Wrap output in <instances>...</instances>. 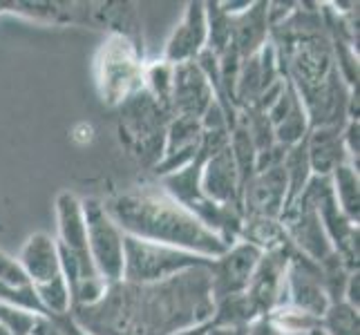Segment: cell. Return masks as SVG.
<instances>
[{"mask_svg":"<svg viewBox=\"0 0 360 335\" xmlns=\"http://www.w3.org/2000/svg\"><path fill=\"white\" fill-rule=\"evenodd\" d=\"M92 335H172L213 317L208 266L159 284H110L101 302L70 313Z\"/></svg>","mask_w":360,"mask_h":335,"instance_id":"6da1fadb","label":"cell"},{"mask_svg":"<svg viewBox=\"0 0 360 335\" xmlns=\"http://www.w3.org/2000/svg\"><path fill=\"white\" fill-rule=\"evenodd\" d=\"M103 206L121 232L130 237L172 246L208 259H217L229 251L217 235L206 230L191 210L177 204L159 185L117 192Z\"/></svg>","mask_w":360,"mask_h":335,"instance_id":"7a4b0ae2","label":"cell"},{"mask_svg":"<svg viewBox=\"0 0 360 335\" xmlns=\"http://www.w3.org/2000/svg\"><path fill=\"white\" fill-rule=\"evenodd\" d=\"M172 119L168 105L159 103L146 90L132 94L119 105V136L126 150L143 166L155 168L164 155L166 130Z\"/></svg>","mask_w":360,"mask_h":335,"instance_id":"3957f363","label":"cell"},{"mask_svg":"<svg viewBox=\"0 0 360 335\" xmlns=\"http://www.w3.org/2000/svg\"><path fill=\"white\" fill-rule=\"evenodd\" d=\"M143 47L126 36L110 34L94 58L96 88L103 103L119 107L143 90Z\"/></svg>","mask_w":360,"mask_h":335,"instance_id":"277c9868","label":"cell"},{"mask_svg":"<svg viewBox=\"0 0 360 335\" xmlns=\"http://www.w3.org/2000/svg\"><path fill=\"white\" fill-rule=\"evenodd\" d=\"M213 259L179 248L123 235V280L128 284H159L186 270L210 266Z\"/></svg>","mask_w":360,"mask_h":335,"instance_id":"5b68a950","label":"cell"},{"mask_svg":"<svg viewBox=\"0 0 360 335\" xmlns=\"http://www.w3.org/2000/svg\"><path fill=\"white\" fill-rule=\"evenodd\" d=\"M85 215V237H88V253L96 268L108 284L123 280V232L105 213L103 202L83 199Z\"/></svg>","mask_w":360,"mask_h":335,"instance_id":"8992f818","label":"cell"},{"mask_svg":"<svg viewBox=\"0 0 360 335\" xmlns=\"http://www.w3.org/2000/svg\"><path fill=\"white\" fill-rule=\"evenodd\" d=\"M262 255L264 253L253 244L238 239L233 246H229V251L224 255L213 259L208 266L213 302L221 300V297L244 295Z\"/></svg>","mask_w":360,"mask_h":335,"instance_id":"52a82bcc","label":"cell"},{"mask_svg":"<svg viewBox=\"0 0 360 335\" xmlns=\"http://www.w3.org/2000/svg\"><path fill=\"white\" fill-rule=\"evenodd\" d=\"M284 304H289L316 320L325 315L331 304L325 284H322L320 266L302 253H297L295 248L291 251L287 277H284Z\"/></svg>","mask_w":360,"mask_h":335,"instance_id":"ba28073f","label":"cell"},{"mask_svg":"<svg viewBox=\"0 0 360 335\" xmlns=\"http://www.w3.org/2000/svg\"><path fill=\"white\" fill-rule=\"evenodd\" d=\"M293 246L280 248V251L264 253L246 289V300L251 304L257 317H266L273 308L284 304V277Z\"/></svg>","mask_w":360,"mask_h":335,"instance_id":"9c48e42d","label":"cell"},{"mask_svg":"<svg viewBox=\"0 0 360 335\" xmlns=\"http://www.w3.org/2000/svg\"><path fill=\"white\" fill-rule=\"evenodd\" d=\"M215 103V92L197 60L172 65L170 112L172 117H188L202 121L206 110Z\"/></svg>","mask_w":360,"mask_h":335,"instance_id":"30bf717a","label":"cell"},{"mask_svg":"<svg viewBox=\"0 0 360 335\" xmlns=\"http://www.w3.org/2000/svg\"><path fill=\"white\" fill-rule=\"evenodd\" d=\"M200 190L208 202L219 206H233L242 210V183L231 145L204 159ZM244 215V213H242Z\"/></svg>","mask_w":360,"mask_h":335,"instance_id":"8fae6325","label":"cell"},{"mask_svg":"<svg viewBox=\"0 0 360 335\" xmlns=\"http://www.w3.org/2000/svg\"><path fill=\"white\" fill-rule=\"evenodd\" d=\"M284 204H287V177L282 166L255 172L242 190L244 217L280 219Z\"/></svg>","mask_w":360,"mask_h":335,"instance_id":"7c38bea8","label":"cell"},{"mask_svg":"<svg viewBox=\"0 0 360 335\" xmlns=\"http://www.w3.org/2000/svg\"><path fill=\"white\" fill-rule=\"evenodd\" d=\"M208 41L206 27V5L204 3H188L184 11V18L172 29L170 39L164 49V60L168 65H181L197 60Z\"/></svg>","mask_w":360,"mask_h":335,"instance_id":"4fadbf2b","label":"cell"},{"mask_svg":"<svg viewBox=\"0 0 360 335\" xmlns=\"http://www.w3.org/2000/svg\"><path fill=\"white\" fill-rule=\"evenodd\" d=\"M342 128L345 123L342 126H322L309 130L304 145L314 177H329L338 166L352 164L342 145Z\"/></svg>","mask_w":360,"mask_h":335,"instance_id":"5bb4252c","label":"cell"},{"mask_svg":"<svg viewBox=\"0 0 360 335\" xmlns=\"http://www.w3.org/2000/svg\"><path fill=\"white\" fill-rule=\"evenodd\" d=\"M18 264L22 272L27 275L30 284H43L52 277L60 275V262H58V244L47 232H34L22 244L18 253Z\"/></svg>","mask_w":360,"mask_h":335,"instance_id":"9a60e30c","label":"cell"},{"mask_svg":"<svg viewBox=\"0 0 360 335\" xmlns=\"http://www.w3.org/2000/svg\"><path fill=\"white\" fill-rule=\"evenodd\" d=\"M233 49L242 58L257 54L269 43L271 25H269V3H251L244 14L233 16Z\"/></svg>","mask_w":360,"mask_h":335,"instance_id":"2e32d148","label":"cell"},{"mask_svg":"<svg viewBox=\"0 0 360 335\" xmlns=\"http://www.w3.org/2000/svg\"><path fill=\"white\" fill-rule=\"evenodd\" d=\"M56 228L58 246L72 253H88V237H85V215L83 199L74 192H60L56 197Z\"/></svg>","mask_w":360,"mask_h":335,"instance_id":"e0dca14e","label":"cell"},{"mask_svg":"<svg viewBox=\"0 0 360 335\" xmlns=\"http://www.w3.org/2000/svg\"><path fill=\"white\" fill-rule=\"evenodd\" d=\"M92 7L94 9H90V14L98 27L108 29L110 34L126 36L132 43L143 47V43L139 41L141 25L139 18H136V9L132 3H96Z\"/></svg>","mask_w":360,"mask_h":335,"instance_id":"ac0fdd59","label":"cell"},{"mask_svg":"<svg viewBox=\"0 0 360 335\" xmlns=\"http://www.w3.org/2000/svg\"><path fill=\"white\" fill-rule=\"evenodd\" d=\"M240 239L253 244L262 253L280 251V248L291 246L280 219H269V217H244Z\"/></svg>","mask_w":360,"mask_h":335,"instance_id":"d6986e66","label":"cell"},{"mask_svg":"<svg viewBox=\"0 0 360 335\" xmlns=\"http://www.w3.org/2000/svg\"><path fill=\"white\" fill-rule=\"evenodd\" d=\"M333 199H336L342 215L358 223V213H360V179H358V166L342 164L329 175Z\"/></svg>","mask_w":360,"mask_h":335,"instance_id":"ffe728a7","label":"cell"},{"mask_svg":"<svg viewBox=\"0 0 360 335\" xmlns=\"http://www.w3.org/2000/svg\"><path fill=\"white\" fill-rule=\"evenodd\" d=\"M282 170H284V177H287V204H284V208H287L300 197V192L307 188L309 179L314 177L311 166H309L304 141L289 147L287 155H284V161H282Z\"/></svg>","mask_w":360,"mask_h":335,"instance_id":"44dd1931","label":"cell"},{"mask_svg":"<svg viewBox=\"0 0 360 335\" xmlns=\"http://www.w3.org/2000/svg\"><path fill=\"white\" fill-rule=\"evenodd\" d=\"M34 293L43 306L45 317H60L72 313V295L63 275H56L43 284H34Z\"/></svg>","mask_w":360,"mask_h":335,"instance_id":"7402d4cb","label":"cell"},{"mask_svg":"<svg viewBox=\"0 0 360 335\" xmlns=\"http://www.w3.org/2000/svg\"><path fill=\"white\" fill-rule=\"evenodd\" d=\"M74 5L72 3H0V9L9 11V14L27 16L32 20H45L63 25L74 20Z\"/></svg>","mask_w":360,"mask_h":335,"instance_id":"603a6c76","label":"cell"},{"mask_svg":"<svg viewBox=\"0 0 360 335\" xmlns=\"http://www.w3.org/2000/svg\"><path fill=\"white\" fill-rule=\"evenodd\" d=\"M322 335H360L358 308L347 302H331L325 315L320 317Z\"/></svg>","mask_w":360,"mask_h":335,"instance_id":"cb8c5ba5","label":"cell"},{"mask_svg":"<svg viewBox=\"0 0 360 335\" xmlns=\"http://www.w3.org/2000/svg\"><path fill=\"white\" fill-rule=\"evenodd\" d=\"M206 5V27H208V41L206 49L215 56L224 54L233 41V25L231 16L221 11L219 3H204Z\"/></svg>","mask_w":360,"mask_h":335,"instance_id":"d4e9b609","label":"cell"},{"mask_svg":"<svg viewBox=\"0 0 360 335\" xmlns=\"http://www.w3.org/2000/svg\"><path fill=\"white\" fill-rule=\"evenodd\" d=\"M170 88H172V65L159 60L143 70V90L153 94L159 103L170 107Z\"/></svg>","mask_w":360,"mask_h":335,"instance_id":"484cf974","label":"cell"},{"mask_svg":"<svg viewBox=\"0 0 360 335\" xmlns=\"http://www.w3.org/2000/svg\"><path fill=\"white\" fill-rule=\"evenodd\" d=\"M0 304L16 306V308H22V311L45 317V311L39 302V297L34 293V287H9V284L0 282Z\"/></svg>","mask_w":360,"mask_h":335,"instance_id":"4316f807","label":"cell"},{"mask_svg":"<svg viewBox=\"0 0 360 335\" xmlns=\"http://www.w3.org/2000/svg\"><path fill=\"white\" fill-rule=\"evenodd\" d=\"M39 317L41 315L22 311V308L0 304V324L7 327L11 331V335H32L34 324H36V320H39Z\"/></svg>","mask_w":360,"mask_h":335,"instance_id":"83f0119b","label":"cell"},{"mask_svg":"<svg viewBox=\"0 0 360 335\" xmlns=\"http://www.w3.org/2000/svg\"><path fill=\"white\" fill-rule=\"evenodd\" d=\"M0 282L9 284V287H32L27 275H25L18 264V259L7 255L5 251H0Z\"/></svg>","mask_w":360,"mask_h":335,"instance_id":"f1b7e54d","label":"cell"},{"mask_svg":"<svg viewBox=\"0 0 360 335\" xmlns=\"http://www.w3.org/2000/svg\"><path fill=\"white\" fill-rule=\"evenodd\" d=\"M49 320L54 322V327L60 331V335H92L90 331H85L70 313L68 315H60V317H49Z\"/></svg>","mask_w":360,"mask_h":335,"instance_id":"f546056e","label":"cell"},{"mask_svg":"<svg viewBox=\"0 0 360 335\" xmlns=\"http://www.w3.org/2000/svg\"><path fill=\"white\" fill-rule=\"evenodd\" d=\"M342 302H347L349 306L358 308L360 306V272H352L349 280L345 284V293H342Z\"/></svg>","mask_w":360,"mask_h":335,"instance_id":"4dcf8cb0","label":"cell"},{"mask_svg":"<svg viewBox=\"0 0 360 335\" xmlns=\"http://www.w3.org/2000/svg\"><path fill=\"white\" fill-rule=\"evenodd\" d=\"M248 335H284V333L273 327L266 317H259L253 322L251 327H248Z\"/></svg>","mask_w":360,"mask_h":335,"instance_id":"1f68e13d","label":"cell"},{"mask_svg":"<svg viewBox=\"0 0 360 335\" xmlns=\"http://www.w3.org/2000/svg\"><path fill=\"white\" fill-rule=\"evenodd\" d=\"M206 335H248V327H213L208 322Z\"/></svg>","mask_w":360,"mask_h":335,"instance_id":"d6a6232c","label":"cell"},{"mask_svg":"<svg viewBox=\"0 0 360 335\" xmlns=\"http://www.w3.org/2000/svg\"><path fill=\"white\" fill-rule=\"evenodd\" d=\"M206 331H208V322H206V324H197V327L181 329V331L172 333V335H206Z\"/></svg>","mask_w":360,"mask_h":335,"instance_id":"836d02e7","label":"cell"},{"mask_svg":"<svg viewBox=\"0 0 360 335\" xmlns=\"http://www.w3.org/2000/svg\"><path fill=\"white\" fill-rule=\"evenodd\" d=\"M0 335H11V331H9L7 327H3V324H0Z\"/></svg>","mask_w":360,"mask_h":335,"instance_id":"e575fe53","label":"cell"},{"mask_svg":"<svg viewBox=\"0 0 360 335\" xmlns=\"http://www.w3.org/2000/svg\"><path fill=\"white\" fill-rule=\"evenodd\" d=\"M0 14H3V9H0Z\"/></svg>","mask_w":360,"mask_h":335,"instance_id":"d590c367","label":"cell"},{"mask_svg":"<svg viewBox=\"0 0 360 335\" xmlns=\"http://www.w3.org/2000/svg\"><path fill=\"white\" fill-rule=\"evenodd\" d=\"M0 230H3V226H0Z\"/></svg>","mask_w":360,"mask_h":335,"instance_id":"8d00e7d4","label":"cell"}]
</instances>
